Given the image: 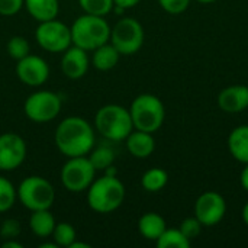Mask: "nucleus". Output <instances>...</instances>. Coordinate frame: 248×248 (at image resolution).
Listing matches in <instances>:
<instances>
[{
    "label": "nucleus",
    "instance_id": "nucleus-38",
    "mask_svg": "<svg viewBox=\"0 0 248 248\" xmlns=\"http://www.w3.org/2000/svg\"><path fill=\"white\" fill-rule=\"evenodd\" d=\"M196 1H199V3H202V4H209V3H214V1H217V0H196Z\"/></svg>",
    "mask_w": 248,
    "mask_h": 248
},
{
    "label": "nucleus",
    "instance_id": "nucleus-11",
    "mask_svg": "<svg viewBox=\"0 0 248 248\" xmlns=\"http://www.w3.org/2000/svg\"><path fill=\"white\" fill-rule=\"evenodd\" d=\"M227 214V202L222 195L217 192L202 193L195 203V217L203 227H214L219 224Z\"/></svg>",
    "mask_w": 248,
    "mask_h": 248
},
{
    "label": "nucleus",
    "instance_id": "nucleus-7",
    "mask_svg": "<svg viewBox=\"0 0 248 248\" xmlns=\"http://www.w3.org/2000/svg\"><path fill=\"white\" fill-rule=\"evenodd\" d=\"M144 28L134 17H122L110 28L109 42L121 55L137 54L144 44Z\"/></svg>",
    "mask_w": 248,
    "mask_h": 248
},
{
    "label": "nucleus",
    "instance_id": "nucleus-29",
    "mask_svg": "<svg viewBox=\"0 0 248 248\" xmlns=\"http://www.w3.org/2000/svg\"><path fill=\"white\" fill-rule=\"evenodd\" d=\"M202 228L203 225L201 224V221L195 217V218H186L183 219V222L180 224V231L183 232V235L189 240V241H193L195 238H198L202 232Z\"/></svg>",
    "mask_w": 248,
    "mask_h": 248
},
{
    "label": "nucleus",
    "instance_id": "nucleus-19",
    "mask_svg": "<svg viewBox=\"0 0 248 248\" xmlns=\"http://www.w3.org/2000/svg\"><path fill=\"white\" fill-rule=\"evenodd\" d=\"M23 6L38 22L55 19L60 12L58 0H23Z\"/></svg>",
    "mask_w": 248,
    "mask_h": 248
},
{
    "label": "nucleus",
    "instance_id": "nucleus-20",
    "mask_svg": "<svg viewBox=\"0 0 248 248\" xmlns=\"http://www.w3.org/2000/svg\"><path fill=\"white\" fill-rule=\"evenodd\" d=\"M55 218L49 212V209H39V211H32L29 217V228L32 234H35L39 238H46L51 237L54 228H55Z\"/></svg>",
    "mask_w": 248,
    "mask_h": 248
},
{
    "label": "nucleus",
    "instance_id": "nucleus-30",
    "mask_svg": "<svg viewBox=\"0 0 248 248\" xmlns=\"http://www.w3.org/2000/svg\"><path fill=\"white\" fill-rule=\"evenodd\" d=\"M158 3L167 13L180 15L189 7L190 0H158Z\"/></svg>",
    "mask_w": 248,
    "mask_h": 248
},
{
    "label": "nucleus",
    "instance_id": "nucleus-1",
    "mask_svg": "<svg viewBox=\"0 0 248 248\" xmlns=\"http://www.w3.org/2000/svg\"><path fill=\"white\" fill-rule=\"evenodd\" d=\"M54 141L58 151L67 158L87 155L94 147V132L84 118L70 116L58 124Z\"/></svg>",
    "mask_w": 248,
    "mask_h": 248
},
{
    "label": "nucleus",
    "instance_id": "nucleus-16",
    "mask_svg": "<svg viewBox=\"0 0 248 248\" xmlns=\"http://www.w3.org/2000/svg\"><path fill=\"white\" fill-rule=\"evenodd\" d=\"M126 148L135 158H147L155 150V140L153 134L134 129L126 137Z\"/></svg>",
    "mask_w": 248,
    "mask_h": 248
},
{
    "label": "nucleus",
    "instance_id": "nucleus-21",
    "mask_svg": "<svg viewBox=\"0 0 248 248\" xmlns=\"http://www.w3.org/2000/svg\"><path fill=\"white\" fill-rule=\"evenodd\" d=\"M119 57H121V54L118 52V49L110 42H106V44L97 46L96 49H93L92 62H93L94 68H97L100 71H109L113 67H116Z\"/></svg>",
    "mask_w": 248,
    "mask_h": 248
},
{
    "label": "nucleus",
    "instance_id": "nucleus-32",
    "mask_svg": "<svg viewBox=\"0 0 248 248\" xmlns=\"http://www.w3.org/2000/svg\"><path fill=\"white\" fill-rule=\"evenodd\" d=\"M17 234H19V224H17V221H15V219L4 221L3 228H1V235L4 238H15Z\"/></svg>",
    "mask_w": 248,
    "mask_h": 248
},
{
    "label": "nucleus",
    "instance_id": "nucleus-17",
    "mask_svg": "<svg viewBox=\"0 0 248 248\" xmlns=\"http://www.w3.org/2000/svg\"><path fill=\"white\" fill-rule=\"evenodd\" d=\"M228 150L237 161L248 164V125L237 126L231 131L228 137Z\"/></svg>",
    "mask_w": 248,
    "mask_h": 248
},
{
    "label": "nucleus",
    "instance_id": "nucleus-18",
    "mask_svg": "<svg viewBox=\"0 0 248 248\" xmlns=\"http://www.w3.org/2000/svg\"><path fill=\"white\" fill-rule=\"evenodd\" d=\"M166 230H167V225H166L164 218L155 212H147L138 221L140 234L145 240H150V241H157Z\"/></svg>",
    "mask_w": 248,
    "mask_h": 248
},
{
    "label": "nucleus",
    "instance_id": "nucleus-37",
    "mask_svg": "<svg viewBox=\"0 0 248 248\" xmlns=\"http://www.w3.org/2000/svg\"><path fill=\"white\" fill-rule=\"evenodd\" d=\"M68 248H90V244H84V243H77V241H74Z\"/></svg>",
    "mask_w": 248,
    "mask_h": 248
},
{
    "label": "nucleus",
    "instance_id": "nucleus-5",
    "mask_svg": "<svg viewBox=\"0 0 248 248\" xmlns=\"http://www.w3.org/2000/svg\"><path fill=\"white\" fill-rule=\"evenodd\" d=\"M134 129L144 132H157L166 118V109L163 102L151 93H142L137 96L129 108Z\"/></svg>",
    "mask_w": 248,
    "mask_h": 248
},
{
    "label": "nucleus",
    "instance_id": "nucleus-3",
    "mask_svg": "<svg viewBox=\"0 0 248 248\" xmlns=\"http://www.w3.org/2000/svg\"><path fill=\"white\" fill-rule=\"evenodd\" d=\"M73 45L80 46L86 51H93L97 46L109 42L110 26L105 16H94L84 13L77 17L70 26Z\"/></svg>",
    "mask_w": 248,
    "mask_h": 248
},
{
    "label": "nucleus",
    "instance_id": "nucleus-2",
    "mask_svg": "<svg viewBox=\"0 0 248 248\" xmlns=\"http://www.w3.org/2000/svg\"><path fill=\"white\" fill-rule=\"evenodd\" d=\"M125 201V186L116 177L105 174L94 179L87 189V203L97 214H110Z\"/></svg>",
    "mask_w": 248,
    "mask_h": 248
},
{
    "label": "nucleus",
    "instance_id": "nucleus-6",
    "mask_svg": "<svg viewBox=\"0 0 248 248\" xmlns=\"http://www.w3.org/2000/svg\"><path fill=\"white\" fill-rule=\"evenodd\" d=\"M16 190L19 202L31 212L49 209L55 201L54 186L41 176H29L23 179Z\"/></svg>",
    "mask_w": 248,
    "mask_h": 248
},
{
    "label": "nucleus",
    "instance_id": "nucleus-24",
    "mask_svg": "<svg viewBox=\"0 0 248 248\" xmlns=\"http://www.w3.org/2000/svg\"><path fill=\"white\" fill-rule=\"evenodd\" d=\"M190 243L180 230L176 228H167L160 238L155 241L158 248H189Z\"/></svg>",
    "mask_w": 248,
    "mask_h": 248
},
{
    "label": "nucleus",
    "instance_id": "nucleus-4",
    "mask_svg": "<svg viewBox=\"0 0 248 248\" xmlns=\"http://www.w3.org/2000/svg\"><path fill=\"white\" fill-rule=\"evenodd\" d=\"M94 126L109 141H124L134 131L129 109L121 105L102 106L96 113Z\"/></svg>",
    "mask_w": 248,
    "mask_h": 248
},
{
    "label": "nucleus",
    "instance_id": "nucleus-34",
    "mask_svg": "<svg viewBox=\"0 0 248 248\" xmlns=\"http://www.w3.org/2000/svg\"><path fill=\"white\" fill-rule=\"evenodd\" d=\"M240 183H241L243 189L248 192V164H246V167L243 169V171L240 174Z\"/></svg>",
    "mask_w": 248,
    "mask_h": 248
},
{
    "label": "nucleus",
    "instance_id": "nucleus-13",
    "mask_svg": "<svg viewBox=\"0 0 248 248\" xmlns=\"http://www.w3.org/2000/svg\"><path fill=\"white\" fill-rule=\"evenodd\" d=\"M16 76L26 86H42L49 77V65L44 58L29 54L16 62Z\"/></svg>",
    "mask_w": 248,
    "mask_h": 248
},
{
    "label": "nucleus",
    "instance_id": "nucleus-28",
    "mask_svg": "<svg viewBox=\"0 0 248 248\" xmlns=\"http://www.w3.org/2000/svg\"><path fill=\"white\" fill-rule=\"evenodd\" d=\"M80 7L87 15L106 16L115 6L113 0H78Z\"/></svg>",
    "mask_w": 248,
    "mask_h": 248
},
{
    "label": "nucleus",
    "instance_id": "nucleus-27",
    "mask_svg": "<svg viewBox=\"0 0 248 248\" xmlns=\"http://www.w3.org/2000/svg\"><path fill=\"white\" fill-rule=\"evenodd\" d=\"M6 49H7V54L16 61H19V60H22L31 54V45H29L28 39L23 36H19V35L12 36L7 41Z\"/></svg>",
    "mask_w": 248,
    "mask_h": 248
},
{
    "label": "nucleus",
    "instance_id": "nucleus-14",
    "mask_svg": "<svg viewBox=\"0 0 248 248\" xmlns=\"http://www.w3.org/2000/svg\"><path fill=\"white\" fill-rule=\"evenodd\" d=\"M89 64H90V60H89L87 51L80 46L71 45L62 52L61 70L64 76L71 80L81 78L87 73Z\"/></svg>",
    "mask_w": 248,
    "mask_h": 248
},
{
    "label": "nucleus",
    "instance_id": "nucleus-9",
    "mask_svg": "<svg viewBox=\"0 0 248 248\" xmlns=\"http://www.w3.org/2000/svg\"><path fill=\"white\" fill-rule=\"evenodd\" d=\"M25 115L35 124L54 121L61 110V99L49 90H39L28 96L23 105Z\"/></svg>",
    "mask_w": 248,
    "mask_h": 248
},
{
    "label": "nucleus",
    "instance_id": "nucleus-22",
    "mask_svg": "<svg viewBox=\"0 0 248 248\" xmlns=\"http://www.w3.org/2000/svg\"><path fill=\"white\" fill-rule=\"evenodd\" d=\"M167 183H169V173L164 169H160V167H154V169L147 170L142 174V179H141L142 187L147 192H151V193L160 192L161 189L166 187Z\"/></svg>",
    "mask_w": 248,
    "mask_h": 248
},
{
    "label": "nucleus",
    "instance_id": "nucleus-12",
    "mask_svg": "<svg viewBox=\"0 0 248 248\" xmlns=\"http://www.w3.org/2000/svg\"><path fill=\"white\" fill-rule=\"evenodd\" d=\"M26 158V142L15 134L6 132L0 135V171H12L20 167Z\"/></svg>",
    "mask_w": 248,
    "mask_h": 248
},
{
    "label": "nucleus",
    "instance_id": "nucleus-31",
    "mask_svg": "<svg viewBox=\"0 0 248 248\" xmlns=\"http://www.w3.org/2000/svg\"><path fill=\"white\" fill-rule=\"evenodd\" d=\"M23 7V0H0V15L13 16Z\"/></svg>",
    "mask_w": 248,
    "mask_h": 248
},
{
    "label": "nucleus",
    "instance_id": "nucleus-10",
    "mask_svg": "<svg viewBox=\"0 0 248 248\" xmlns=\"http://www.w3.org/2000/svg\"><path fill=\"white\" fill-rule=\"evenodd\" d=\"M35 38L41 48L52 54L64 52L68 46L73 45L70 26L57 17L39 22V26L35 31Z\"/></svg>",
    "mask_w": 248,
    "mask_h": 248
},
{
    "label": "nucleus",
    "instance_id": "nucleus-26",
    "mask_svg": "<svg viewBox=\"0 0 248 248\" xmlns=\"http://www.w3.org/2000/svg\"><path fill=\"white\" fill-rule=\"evenodd\" d=\"M17 199V190L10 180L0 176V214L12 209Z\"/></svg>",
    "mask_w": 248,
    "mask_h": 248
},
{
    "label": "nucleus",
    "instance_id": "nucleus-8",
    "mask_svg": "<svg viewBox=\"0 0 248 248\" xmlns=\"http://www.w3.org/2000/svg\"><path fill=\"white\" fill-rule=\"evenodd\" d=\"M96 169L87 155L70 157L61 169V183L71 193H80L90 187L96 179Z\"/></svg>",
    "mask_w": 248,
    "mask_h": 248
},
{
    "label": "nucleus",
    "instance_id": "nucleus-33",
    "mask_svg": "<svg viewBox=\"0 0 248 248\" xmlns=\"http://www.w3.org/2000/svg\"><path fill=\"white\" fill-rule=\"evenodd\" d=\"M113 3H115V6L122 7L124 10H126V9H131L134 6H137L140 3V0H113Z\"/></svg>",
    "mask_w": 248,
    "mask_h": 248
},
{
    "label": "nucleus",
    "instance_id": "nucleus-25",
    "mask_svg": "<svg viewBox=\"0 0 248 248\" xmlns=\"http://www.w3.org/2000/svg\"><path fill=\"white\" fill-rule=\"evenodd\" d=\"M51 238L54 240V243L58 247L68 248L77 240V234H76V230L71 224L60 222V224H55V228L51 234Z\"/></svg>",
    "mask_w": 248,
    "mask_h": 248
},
{
    "label": "nucleus",
    "instance_id": "nucleus-35",
    "mask_svg": "<svg viewBox=\"0 0 248 248\" xmlns=\"http://www.w3.org/2000/svg\"><path fill=\"white\" fill-rule=\"evenodd\" d=\"M3 248H22V244L15 243V241H6L3 243Z\"/></svg>",
    "mask_w": 248,
    "mask_h": 248
},
{
    "label": "nucleus",
    "instance_id": "nucleus-15",
    "mask_svg": "<svg viewBox=\"0 0 248 248\" xmlns=\"http://www.w3.org/2000/svg\"><path fill=\"white\" fill-rule=\"evenodd\" d=\"M219 108L227 113H240L248 108V87L234 84L224 89L218 96Z\"/></svg>",
    "mask_w": 248,
    "mask_h": 248
},
{
    "label": "nucleus",
    "instance_id": "nucleus-36",
    "mask_svg": "<svg viewBox=\"0 0 248 248\" xmlns=\"http://www.w3.org/2000/svg\"><path fill=\"white\" fill-rule=\"evenodd\" d=\"M243 221H244V224L248 227V202L244 205V208H243Z\"/></svg>",
    "mask_w": 248,
    "mask_h": 248
},
{
    "label": "nucleus",
    "instance_id": "nucleus-23",
    "mask_svg": "<svg viewBox=\"0 0 248 248\" xmlns=\"http://www.w3.org/2000/svg\"><path fill=\"white\" fill-rule=\"evenodd\" d=\"M90 163L93 167L97 170H106L110 167L115 161V151L109 145H100V147H93V150L87 154Z\"/></svg>",
    "mask_w": 248,
    "mask_h": 248
}]
</instances>
